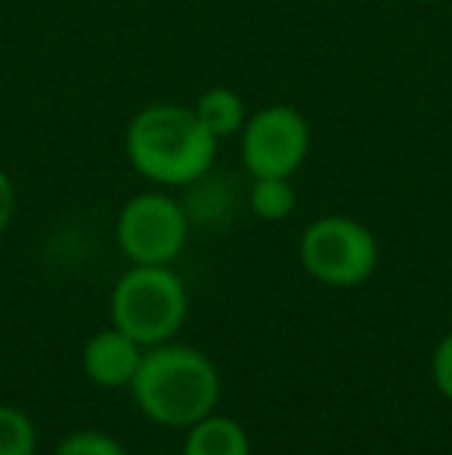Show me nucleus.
<instances>
[{
  "mask_svg": "<svg viewBox=\"0 0 452 455\" xmlns=\"http://www.w3.org/2000/svg\"><path fill=\"white\" fill-rule=\"evenodd\" d=\"M84 371L99 387H127L133 381L143 360V344L127 338L121 329H103L87 341L84 347Z\"/></svg>",
  "mask_w": 452,
  "mask_h": 455,
  "instance_id": "0eeeda50",
  "label": "nucleus"
},
{
  "mask_svg": "<svg viewBox=\"0 0 452 455\" xmlns=\"http://www.w3.org/2000/svg\"><path fill=\"white\" fill-rule=\"evenodd\" d=\"M131 390L149 421L164 427H193L218 409L220 375L202 350L164 341L143 354Z\"/></svg>",
  "mask_w": 452,
  "mask_h": 455,
  "instance_id": "f03ea898",
  "label": "nucleus"
},
{
  "mask_svg": "<svg viewBox=\"0 0 452 455\" xmlns=\"http://www.w3.org/2000/svg\"><path fill=\"white\" fill-rule=\"evenodd\" d=\"M12 211H16V189H12V180L0 171V233L10 227Z\"/></svg>",
  "mask_w": 452,
  "mask_h": 455,
  "instance_id": "4468645a",
  "label": "nucleus"
},
{
  "mask_svg": "<svg viewBox=\"0 0 452 455\" xmlns=\"http://www.w3.org/2000/svg\"><path fill=\"white\" fill-rule=\"evenodd\" d=\"M183 455H251V440L239 421L211 412L189 427Z\"/></svg>",
  "mask_w": 452,
  "mask_h": 455,
  "instance_id": "6e6552de",
  "label": "nucleus"
},
{
  "mask_svg": "<svg viewBox=\"0 0 452 455\" xmlns=\"http://www.w3.org/2000/svg\"><path fill=\"white\" fill-rule=\"evenodd\" d=\"M301 264L332 288H353L378 267V242L360 220L332 214L313 220L301 235Z\"/></svg>",
  "mask_w": 452,
  "mask_h": 455,
  "instance_id": "20e7f679",
  "label": "nucleus"
},
{
  "mask_svg": "<svg viewBox=\"0 0 452 455\" xmlns=\"http://www.w3.org/2000/svg\"><path fill=\"white\" fill-rule=\"evenodd\" d=\"M37 431L31 419L16 406L0 403V455H35Z\"/></svg>",
  "mask_w": 452,
  "mask_h": 455,
  "instance_id": "9b49d317",
  "label": "nucleus"
},
{
  "mask_svg": "<svg viewBox=\"0 0 452 455\" xmlns=\"http://www.w3.org/2000/svg\"><path fill=\"white\" fill-rule=\"evenodd\" d=\"M189 235V214L164 192H139L121 208L115 239L127 260L143 267H168L180 258Z\"/></svg>",
  "mask_w": 452,
  "mask_h": 455,
  "instance_id": "39448f33",
  "label": "nucleus"
},
{
  "mask_svg": "<svg viewBox=\"0 0 452 455\" xmlns=\"http://www.w3.org/2000/svg\"><path fill=\"white\" fill-rule=\"evenodd\" d=\"M434 384L447 400H452V331L434 350Z\"/></svg>",
  "mask_w": 452,
  "mask_h": 455,
  "instance_id": "ddd939ff",
  "label": "nucleus"
},
{
  "mask_svg": "<svg viewBox=\"0 0 452 455\" xmlns=\"http://www.w3.org/2000/svg\"><path fill=\"white\" fill-rule=\"evenodd\" d=\"M248 202L260 220L279 223L291 217L297 204V192L291 186V177H254L251 189H248Z\"/></svg>",
  "mask_w": 452,
  "mask_h": 455,
  "instance_id": "9d476101",
  "label": "nucleus"
},
{
  "mask_svg": "<svg viewBox=\"0 0 452 455\" xmlns=\"http://www.w3.org/2000/svg\"><path fill=\"white\" fill-rule=\"evenodd\" d=\"M220 140L199 121L195 108L155 102L127 124L124 149L131 164L158 186H189L211 171Z\"/></svg>",
  "mask_w": 452,
  "mask_h": 455,
  "instance_id": "f257e3e1",
  "label": "nucleus"
},
{
  "mask_svg": "<svg viewBox=\"0 0 452 455\" xmlns=\"http://www.w3.org/2000/svg\"><path fill=\"white\" fill-rule=\"evenodd\" d=\"M193 108H195V115H199L202 124H205L218 140L242 133V127H245V121H248L245 100H242L235 91H229V87H211V91H205L199 100H195Z\"/></svg>",
  "mask_w": 452,
  "mask_h": 455,
  "instance_id": "1a4fd4ad",
  "label": "nucleus"
},
{
  "mask_svg": "<svg viewBox=\"0 0 452 455\" xmlns=\"http://www.w3.org/2000/svg\"><path fill=\"white\" fill-rule=\"evenodd\" d=\"M186 310V288L170 267L133 264L112 288V325L143 347L170 341Z\"/></svg>",
  "mask_w": 452,
  "mask_h": 455,
  "instance_id": "7ed1b4c3",
  "label": "nucleus"
},
{
  "mask_svg": "<svg viewBox=\"0 0 452 455\" xmlns=\"http://www.w3.org/2000/svg\"><path fill=\"white\" fill-rule=\"evenodd\" d=\"M56 455H127V450L103 431H75L56 446Z\"/></svg>",
  "mask_w": 452,
  "mask_h": 455,
  "instance_id": "f8f14e48",
  "label": "nucleus"
},
{
  "mask_svg": "<svg viewBox=\"0 0 452 455\" xmlns=\"http://www.w3.org/2000/svg\"><path fill=\"white\" fill-rule=\"evenodd\" d=\"M307 152V118L291 106H266L242 127V164L251 177H291Z\"/></svg>",
  "mask_w": 452,
  "mask_h": 455,
  "instance_id": "423d86ee",
  "label": "nucleus"
}]
</instances>
